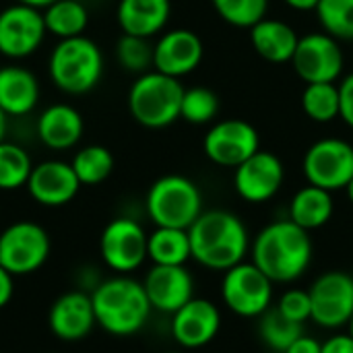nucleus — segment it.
<instances>
[{
  "instance_id": "nucleus-1",
  "label": "nucleus",
  "mask_w": 353,
  "mask_h": 353,
  "mask_svg": "<svg viewBox=\"0 0 353 353\" xmlns=\"http://www.w3.org/2000/svg\"><path fill=\"white\" fill-rule=\"evenodd\" d=\"M192 261L209 271L225 273L246 261L250 236L244 221L225 209H207L188 228Z\"/></svg>"
},
{
  "instance_id": "nucleus-2",
  "label": "nucleus",
  "mask_w": 353,
  "mask_h": 353,
  "mask_svg": "<svg viewBox=\"0 0 353 353\" xmlns=\"http://www.w3.org/2000/svg\"><path fill=\"white\" fill-rule=\"evenodd\" d=\"M252 263L273 281L292 283L300 279L312 263L310 232L292 219H277L265 225L250 244Z\"/></svg>"
},
{
  "instance_id": "nucleus-3",
  "label": "nucleus",
  "mask_w": 353,
  "mask_h": 353,
  "mask_svg": "<svg viewBox=\"0 0 353 353\" xmlns=\"http://www.w3.org/2000/svg\"><path fill=\"white\" fill-rule=\"evenodd\" d=\"M91 300L97 325L116 337H130L139 333L153 310L143 283L124 275L95 285Z\"/></svg>"
},
{
  "instance_id": "nucleus-4",
  "label": "nucleus",
  "mask_w": 353,
  "mask_h": 353,
  "mask_svg": "<svg viewBox=\"0 0 353 353\" xmlns=\"http://www.w3.org/2000/svg\"><path fill=\"white\" fill-rule=\"evenodd\" d=\"M48 70L60 91L83 95L99 83L103 74V54L99 46L85 35L60 39L50 54Z\"/></svg>"
},
{
  "instance_id": "nucleus-5",
  "label": "nucleus",
  "mask_w": 353,
  "mask_h": 353,
  "mask_svg": "<svg viewBox=\"0 0 353 353\" xmlns=\"http://www.w3.org/2000/svg\"><path fill=\"white\" fill-rule=\"evenodd\" d=\"M184 87L180 79L159 70H147L137 77L128 91L130 116L145 128H165L180 120Z\"/></svg>"
},
{
  "instance_id": "nucleus-6",
  "label": "nucleus",
  "mask_w": 353,
  "mask_h": 353,
  "mask_svg": "<svg viewBox=\"0 0 353 353\" xmlns=\"http://www.w3.org/2000/svg\"><path fill=\"white\" fill-rule=\"evenodd\" d=\"M145 207L155 228L178 230H188L205 211L201 188L180 174H168L155 180L147 192Z\"/></svg>"
},
{
  "instance_id": "nucleus-7",
  "label": "nucleus",
  "mask_w": 353,
  "mask_h": 353,
  "mask_svg": "<svg viewBox=\"0 0 353 353\" xmlns=\"http://www.w3.org/2000/svg\"><path fill=\"white\" fill-rule=\"evenodd\" d=\"M273 285L252 261H244L223 273L221 300L236 316L259 319L273 306Z\"/></svg>"
},
{
  "instance_id": "nucleus-8",
  "label": "nucleus",
  "mask_w": 353,
  "mask_h": 353,
  "mask_svg": "<svg viewBox=\"0 0 353 353\" xmlns=\"http://www.w3.org/2000/svg\"><path fill=\"white\" fill-rule=\"evenodd\" d=\"M50 256V236L33 221H17L0 232V267L12 277L31 275Z\"/></svg>"
},
{
  "instance_id": "nucleus-9",
  "label": "nucleus",
  "mask_w": 353,
  "mask_h": 353,
  "mask_svg": "<svg viewBox=\"0 0 353 353\" xmlns=\"http://www.w3.org/2000/svg\"><path fill=\"white\" fill-rule=\"evenodd\" d=\"M302 172L312 186L329 192L345 190L353 178V145L335 137L312 143L304 153Z\"/></svg>"
},
{
  "instance_id": "nucleus-10",
  "label": "nucleus",
  "mask_w": 353,
  "mask_h": 353,
  "mask_svg": "<svg viewBox=\"0 0 353 353\" xmlns=\"http://www.w3.org/2000/svg\"><path fill=\"white\" fill-rule=\"evenodd\" d=\"M308 294L312 302V323L329 331L350 325L353 316V275L345 271H327L314 279Z\"/></svg>"
},
{
  "instance_id": "nucleus-11",
  "label": "nucleus",
  "mask_w": 353,
  "mask_h": 353,
  "mask_svg": "<svg viewBox=\"0 0 353 353\" xmlns=\"http://www.w3.org/2000/svg\"><path fill=\"white\" fill-rule=\"evenodd\" d=\"M261 149L259 130L240 118H228L215 122L203 139V151L207 159L221 168H238Z\"/></svg>"
},
{
  "instance_id": "nucleus-12",
  "label": "nucleus",
  "mask_w": 353,
  "mask_h": 353,
  "mask_svg": "<svg viewBox=\"0 0 353 353\" xmlns=\"http://www.w3.org/2000/svg\"><path fill=\"white\" fill-rule=\"evenodd\" d=\"M292 66L304 83H335L345 66L339 39L325 31L306 33L298 41Z\"/></svg>"
},
{
  "instance_id": "nucleus-13",
  "label": "nucleus",
  "mask_w": 353,
  "mask_h": 353,
  "mask_svg": "<svg viewBox=\"0 0 353 353\" xmlns=\"http://www.w3.org/2000/svg\"><path fill=\"white\" fill-rule=\"evenodd\" d=\"M147 238L143 225L130 217L112 219L99 238L103 263L116 273H132L147 261Z\"/></svg>"
},
{
  "instance_id": "nucleus-14",
  "label": "nucleus",
  "mask_w": 353,
  "mask_h": 353,
  "mask_svg": "<svg viewBox=\"0 0 353 353\" xmlns=\"http://www.w3.org/2000/svg\"><path fill=\"white\" fill-rule=\"evenodd\" d=\"M48 29L43 12L27 4H12L0 12V54L6 58H27L43 41Z\"/></svg>"
},
{
  "instance_id": "nucleus-15",
  "label": "nucleus",
  "mask_w": 353,
  "mask_h": 353,
  "mask_svg": "<svg viewBox=\"0 0 353 353\" xmlns=\"http://www.w3.org/2000/svg\"><path fill=\"white\" fill-rule=\"evenodd\" d=\"M283 180L285 168L281 159L275 153L263 149L240 163L234 172V188L238 196L252 205H263L271 201L281 190Z\"/></svg>"
},
{
  "instance_id": "nucleus-16",
  "label": "nucleus",
  "mask_w": 353,
  "mask_h": 353,
  "mask_svg": "<svg viewBox=\"0 0 353 353\" xmlns=\"http://www.w3.org/2000/svg\"><path fill=\"white\" fill-rule=\"evenodd\" d=\"M172 337L184 350H201L221 331V310L205 298H192L172 314Z\"/></svg>"
},
{
  "instance_id": "nucleus-17",
  "label": "nucleus",
  "mask_w": 353,
  "mask_h": 353,
  "mask_svg": "<svg viewBox=\"0 0 353 353\" xmlns=\"http://www.w3.org/2000/svg\"><path fill=\"white\" fill-rule=\"evenodd\" d=\"M143 288L151 308L170 316L194 298V279L186 265H153Z\"/></svg>"
},
{
  "instance_id": "nucleus-18",
  "label": "nucleus",
  "mask_w": 353,
  "mask_h": 353,
  "mask_svg": "<svg viewBox=\"0 0 353 353\" xmlns=\"http://www.w3.org/2000/svg\"><path fill=\"white\" fill-rule=\"evenodd\" d=\"M205 56L203 39L190 29H170L153 46V70L180 79L199 68Z\"/></svg>"
},
{
  "instance_id": "nucleus-19",
  "label": "nucleus",
  "mask_w": 353,
  "mask_h": 353,
  "mask_svg": "<svg viewBox=\"0 0 353 353\" xmlns=\"http://www.w3.org/2000/svg\"><path fill=\"white\" fill-rule=\"evenodd\" d=\"M81 188V182L70 163L48 159L33 165L27 180L31 199L43 207H62L70 203Z\"/></svg>"
},
{
  "instance_id": "nucleus-20",
  "label": "nucleus",
  "mask_w": 353,
  "mask_h": 353,
  "mask_svg": "<svg viewBox=\"0 0 353 353\" xmlns=\"http://www.w3.org/2000/svg\"><path fill=\"white\" fill-rule=\"evenodd\" d=\"M48 325L54 337L60 341L72 343L85 339L97 325L91 294L85 292H66L50 308Z\"/></svg>"
},
{
  "instance_id": "nucleus-21",
  "label": "nucleus",
  "mask_w": 353,
  "mask_h": 353,
  "mask_svg": "<svg viewBox=\"0 0 353 353\" xmlns=\"http://www.w3.org/2000/svg\"><path fill=\"white\" fill-rule=\"evenodd\" d=\"M83 116L68 103H54L37 118V137L54 151L74 147L83 137Z\"/></svg>"
},
{
  "instance_id": "nucleus-22",
  "label": "nucleus",
  "mask_w": 353,
  "mask_h": 353,
  "mask_svg": "<svg viewBox=\"0 0 353 353\" xmlns=\"http://www.w3.org/2000/svg\"><path fill=\"white\" fill-rule=\"evenodd\" d=\"M118 25L126 35L151 39L161 33L172 14L170 0H120Z\"/></svg>"
},
{
  "instance_id": "nucleus-23",
  "label": "nucleus",
  "mask_w": 353,
  "mask_h": 353,
  "mask_svg": "<svg viewBox=\"0 0 353 353\" xmlns=\"http://www.w3.org/2000/svg\"><path fill=\"white\" fill-rule=\"evenodd\" d=\"M298 41L300 35L296 33V29L279 19L265 17L254 27H250V43L254 52L273 64L292 62Z\"/></svg>"
},
{
  "instance_id": "nucleus-24",
  "label": "nucleus",
  "mask_w": 353,
  "mask_h": 353,
  "mask_svg": "<svg viewBox=\"0 0 353 353\" xmlns=\"http://www.w3.org/2000/svg\"><path fill=\"white\" fill-rule=\"evenodd\" d=\"M39 101V83L23 66L0 68V110L6 116H25Z\"/></svg>"
},
{
  "instance_id": "nucleus-25",
  "label": "nucleus",
  "mask_w": 353,
  "mask_h": 353,
  "mask_svg": "<svg viewBox=\"0 0 353 353\" xmlns=\"http://www.w3.org/2000/svg\"><path fill=\"white\" fill-rule=\"evenodd\" d=\"M333 213H335L333 192L306 184L292 196L288 219H292L302 230L312 232V230H321L323 225H327Z\"/></svg>"
},
{
  "instance_id": "nucleus-26",
  "label": "nucleus",
  "mask_w": 353,
  "mask_h": 353,
  "mask_svg": "<svg viewBox=\"0 0 353 353\" xmlns=\"http://www.w3.org/2000/svg\"><path fill=\"white\" fill-rule=\"evenodd\" d=\"M147 259L153 265H186L192 259L188 230L155 228L147 238Z\"/></svg>"
},
{
  "instance_id": "nucleus-27",
  "label": "nucleus",
  "mask_w": 353,
  "mask_h": 353,
  "mask_svg": "<svg viewBox=\"0 0 353 353\" xmlns=\"http://www.w3.org/2000/svg\"><path fill=\"white\" fill-rule=\"evenodd\" d=\"M43 23L48 33L58 39H68L83 35L89 23V12L79 0H56L46 8Z\"/></svg>"
},
{
  "instance_id": "nucleus-28",
  "label": "nucleus",
  "mask_w": 353,
  "mask_h": 353,
  "mask_svg": "<svg viewBox=\"0 0 353 353\" xmlns=\"http://www.w3.org/2000/svg\"><path fill=\"white\" fill-rule=\"evenodd\" d=\"M302 335H304V325L283 316L275 304L265 314L259 316V337L273 352L283 353Z\"/></svg>"
},
{
  "instance_id": "nucleus-29",
  "label": "nucleus",
  "mask_w": 353,
  "mask_h": 353,
  "mask_svg": "<svg viewBox=\"0 0 353 353\" xmlns=\"http://www.w3.org/2000/svg\"><path fill=\"white\" fill-rule=\"evenodd\" d=\"M304 114L319 124H329L339 118V87L337 83H306L302 91Z\"/></svg>"
},
{
  "instance_id": "nucleus-30",
  "label": "nucleus",
  "mask_w": 353,
  "mask_h": 353,
  "mask_svg": "<svg viewBox=\"0 0 353 353\" xmlns=\"http://www.w3.org/2000/svg\"><path fill=\"white\" fill-rule=\"evenodd\" d=\"M70 165L81 186H97L114 172V155L103 145H89L77 151Z\"/></svg>"
},
{
  "instance_id": "nucleus-31",
  "label": "nucleus",
  "mask_w": 353,
  "mask_h": 353,
  "mask_svg": "<svg viewBox=\"0 0 353 353\" xmlns=\"http://www.w3.org/2000/svg\"><path fill=\"white\" fill-rule=\"evenodd\" d=\"M33 163L29 153L14 143H0V190L27 186Z\"/></svg>"
},
{
  "instance_id": "nucleus-32",
  "label": "nucleus",
  "mask_w": 353,
  "mask_h": 353,
  "mask_svg": "<svg viewBox=\"0 0 353 353\" xmlns=\"http://www.w3.org/2000/svg\"><path fill=\"white\" fill-rule=\"evenodd\" d=\"M314 12L325 33L335 39H353V0H319Z\"/></svg>"
},
{
  "instance_id": "nucleus-33",
  "label": "nucleus",
  "mask_w": 353,
  "mask_h": 353,
  "mask_svg": "<svg viewBox=\"0 0 353 353\" xmlns=\"http://www.w3.org/2000/svg\"><path fill=\"white\" fill-rule=\"evenodd\" d=\"M215 12L230 25L250 29L267 17L269 0H211Z\"/></svg>"
},
{
  "instance_id": "nucleus-34",
  "label": "nucleus",
  "mask_w": 353,
  "mask_h": 353,
  "mask_svg": "<svg viewBox=\"0 0 353 353\" xmlns=\"http://www.w3.org/2000/svg\"><path fill=\"white\" fill-rule=\"evenodd\" d=\"M219 114V97L215 91L207 87H190L184 89L180 118L190 124H209Z\"/></svg>"
},
{
  "instance_id": "nucleus-35",
  "label": "nucleus",
  "mask_w": 353,
  "mask_h": 353,
  "mask_svg": "<svg viewBox=\"0 0 353 353\" xmlns=\"http://www.w3.org/2000/svg\"><path fill=\"white\" fill-rule=\"evenodd\" d=\"M118 62L124 70L143 74L153 66V46L147 37L139 35H122L116 46Z\"/></svg>"
},
{
  "instance_id": "nucleus-36",
  "label": "nucleus",
  "mask_w": 353,
  "mask_h": 353,
  "mask_svg": "<svg viewBox=\"0 0 353 353\" xmlns=\"http://www.w3.org/2000/svg\"><path fill=\"white\" fill-rule=\"evenodd\" d=\"M275 306L283 316L300 325H304L312 316V302L308 290H288Z\"/></svg>"
},
{
  "instance_id": "nucleus-37",
  "label": "nucleus",
  "mask_w": 353,
  "mask_h": 353,
  "mask_svg": "<svg viewBox=\"0 0 353 353\" xmlns=\"http://www.w3.org/2000/svg\"><path fill=\"white\" fill-rule=\"evenodd\" d=\"M339 118L353 128V72L347 74L339 85Z\"/></svg>"
},
{
  "instance_id": "nucleus-38",
  "label": "nucleus",
  "mask_w": 353,
  "mask_h": 353,
  "mask_svg": "<svg viewBox=\"0 0 353 353\" xmlns=\"http://www.w3.org/2000/svg\"><path fill=\"white\" fill-rule=\"evenodd\" d=\"M321 353H353V337L350 333H337L323 341Z\"/></svg>"
},
{
  "instance_id": "nucleus-39",
  "label": "nucleus",
  "mask_w": 353,
  "mask_h": 353,
  "mask_svg": "<svg viewBox=\"0 0 353 353\" xmlns=\"http://www.w3.org/2000/svg\"><path fill=\"white\" fill-rule=\"evenodd\" d=\"M321 341L308 335H302L300 339H296L283 353H321Z\"/></svg>"
},
{
  "instance_id": "nucleus-40",
  "label": "nucleus",
  "mask_w": 353,
  "mask_h": 353,
  "mask_svg": "<svg viewBox=\"0 0 353 353\" xmlns=\"http://www.w3.org/2000/svg\"><path fill=\"white\" fill-rule=\"evenodd\" d=\"M12 294H14V277L4 267H0V308H4L12 300Z\"/></svg>"
},
{
  "instance_id": "nucleus-41",
  "label": "nucleus",
  "mask_w": 353,
  "mask_h": 353,
  "mask_svg": "<svg viewBox=\"0 0 353 353\" xmlns=\"http://www.w3.org/2000/svg\"><path fill=\"white\" fill-rule=\"evenodd\" d=\"M290 8L294 10H302V12H308V10H316V4L319 0H283Z\"/></svg>"
},
{
  "instance_id": "nucleus-42",
  "label": "nucleus",
  "mask_w": 353,
  "mask_h": 353,
  "mask_svg": "<svg viewBox=\"0 0 353 353\" xmlns=\"http://www.w3.org/2000/svg\"><path fill=\"white\" fill-rule=\"evenodd\" d=\"M17 2H21V4H27V6H33V8H48L52 2H56V0H17Z\"/></svg>"
},
{
  "instance_id": "nucleus-43",
  "label": "nucleus",
  "mask_w": 353,
  "mask_h": 353,
  "mask_svg": "<svg viewBox=\"0 0 353 353\" xmlns=\"http://www.w3.org/2000/svg\"><path fill=\"white\" fill-rule=\"evenodd\" d=\"M6 118L8 116L0 110V143L4 141V134H6Z\"/></svg>"
},
{
  "instance_id": "nucleus-44",
  "label": "nucleus",
  "mask_w": 353,
  "mask_h": 353,
  "mask_svg": "<svg viewBox=\"0 0 353 353\" xmlns=\"http://www.w3.org/2000/svg\"><path fill=\"white\" fill-rule=\"evenodd\" d=\"M345 194H347V199H350V203L353 205V178L350 180V184L345 186Z\"/></svg>"
},
{
  "instance_id": "nucleus-45",
  "label": "nucleus",
  "mask_w": 353,
  "mask_h": 353,
  "mask_svg": "<svg viewBox=\"0 0 353 353\" xmlns=\"http://www.w3.org/2000/svg\"><path fill=\"white\" fill-rule=\"evenodd\" d=\"M347 329H350V335L353 337V316H352V321H350V325H347Z\"/></svg>"
},
{
  "instance_id": "nucleus-46",
  "label": "nucleus",
  "mask_w": 353,
  "mask_h": 353,
  "mask_svg": "<svg viewBox=\"0 0 353 353\" xmlns=\"http://www.w3.org/2000/svg\"><path fill=\"white\" fill-rule=\"evenodd\" d=\"M165 353H182V352H165Z\"/></svg>"
}]
</instances>
